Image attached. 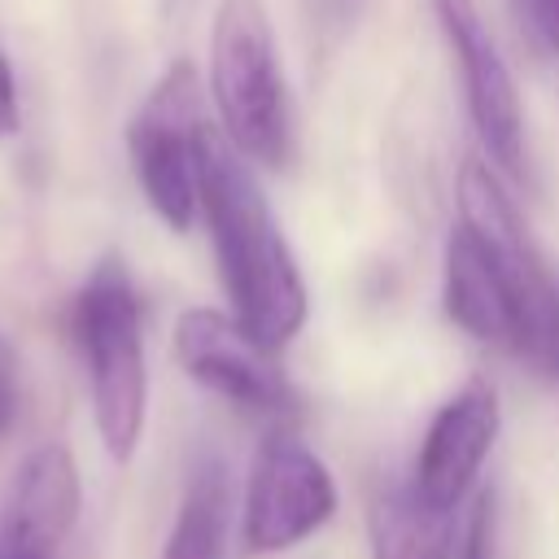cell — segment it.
Listing matches in <instances>:
<instances>
[{
    "mask_svg": "<svg viewBox=\"0 0 559 559\" xmlns=\"http://www.w3.org/2000/svg\"><path fill=\"white\" fill-rule=\"evenodd\" d=\"M201 214L231 297V319L275 354L306 323V284L284 231L271 218L262 183L214 127L201 140Z\"/></svg>",
    "mask_w": 559,
    "mask_h": 559,
    "instance_id": "obj_1",
    "label": "cell"
},
{
    "mask_svg": "<svg viewBox=\"0 0 559 559\" xmlns=\"http://www.w3.org/2000/svg\"><path fill=\"white\" fill-rule=\"evenodd\" d=\"M74 341L87 367L96 432L114 463H127L144 432L148 371L140 297L118 258H100L74 297Z\"/></svg>",
    "mask_w": 559,
    "mask_h": 559,
    "instance_id": "obj_2",
    "label": "cell"
},
{
    "mask_svg": "<svg viewBox=\"0 0 559 559\" xmlns=\"http://www.w3.org/2000/svg\"><path fill=\"white\" fill-rule=\"evenodd\" d=\"M210 92L227 144L262 166H284L293 144L288 92L271 17L258 0H223L210 31Z\"/></svg>",
    "mask_w": 559,
    "mask_h": 559,
    "instance_id": "obj_3",
    "label": "cell"
},
{
    "mask_svg": "<svg viewBox=\"0 0 559 559\" xmlns=\"http://www.w3.org/2000/svg\"><path fill=\"white\" fill-rule=\"evenodd\" d=\"M205 131H210V122L201 114V79L192 70V61H175L127 127L135 179H140L153 214L175 231H188L201 210V140H205Z\"/></svg>",
    "mask_w": 559,
    "mask_h": 559,
    "instance_id": "obj_4",
    "label": "cell"
},
{
    "mask_svg": "<svg viewBox=\"0 0 559 559\" xmlns=\"http://www.w3.org/2000/svg\"><path fill=\"white\" fill-rule=\"evenodd\" d=\"M336 511V480L323 459L293 432H271L249 467L245 546L258 555L288 550L323 528Z\"/></svg>",
    "mask_w": 559,
    "mask_h": 559,
    "instance_id": "obj_5",
    "label": "cell"
},
{
    "mask_svg": "<svg viewBox=\"0 0 559 559\" xmlns=\"http://www.w3.org/2000/svg\"><path fill=\"white\" fill-rule=\"evenodd\" d=\"M175 358L179 367L205 384L210 393L227 397L240 411L266 415V419H288L297 415V389L280 371L275 354L258 345L231 314L192 306L175 323Z\"/></svg>",
    "mask_w": 559,
    "mask_h": 559,
    "instance_id": "obj_6",
    "label": "cell"
},
{
    "mask_svg": "<svg viewBox=\"0 0 559 559\" xmlns=\"http://www.w3.org/2000/svg\"><path fill=\"white\" fill-rule=\"evenodd\" d=\"M432 9L445 31V44L459 61L467 114H472V127H476L489 162L502 175H524V109H520V87L511 79V66H507L498 39L489 35V26L472 0H432Z\"/></svg>",
    "mask_w": 559,
    "mask_h": 559,
    "instance_id": "obj_7",
    "label": "cell"
},
{
    "mask_svg": "<svg viewBox=\"0 0 559 559\" xmlns=\"http://www.w3.org/2000/svg\"><path fill=\"white\" fill-rule=\"evenodd\" d=\"M498 437V393L485 380H467L428 424L411 489L432 511H459L472 493Z\"/></svg>",
    "mask_w": 559,
    "mask_h": 559,
    "instance_id": "obj_8",
    "label": "cell"
},
{
    "mask_svg": "<svg viewBox=\"0 0 559 559\" xmlns=\"http://www.w3.org/2000/svg\"><path fill=\"white\" fill-rule=\"evenodd\" d=\"M79 520V467L61 441L35 445L0 498V559H57Z\"/></svg>",
    "mask_w": 559,
    "mask_h": 559,
    "instance_id": "obj_9",
    "label": "cell"
},
{
    "mask_svg": "<svg viewBox=\"0 0 559 559\" xmlns=\"http://www.w3.org/2000/svg\"><path fill=\"white\" fill-rule=\"evenodd\" d=\"M227 533H231V476L223 459L205 454L183 485V502L170 524L162 559H223Z\"/></svg>",
    "mask_w": 559,
    "mask_h": 559,
    "instance_id": "obj_10",
    "label": "cell"
},
{
    "mask_svg": "<svg viewBox=\"0 0 559 559\" xmlns=\"http://www.w3.org/2000/svg\"><path fill=\"white\" fill-rule=\"evenodd\" d=\"M371 559H454V511H432L411 480L371 502Z\"/></svg>",
    "mask_w": 559,
    "mask_h": 559,
    "instance_id": "obj_11",
    "label": "cell"
},
{
    "mask_svg": "<svg viewBox=\"0 0 559 559\" xmlns=\"http://www.w3.org/2000/svg\"><path fill=\"white\" fill-rule=\"evenodd\" d=\"M454 559H498V507L493 489H476L467 515L459 524V555Z\"/></svg>",
    "mask_w": 559,
    "mask_h": 559,
    "instance_id": "obj_12",
    "label": "cell"
},
{
    "mask_svg": "<svg viewBox=\"0 0 559 559\" xmlns=\"http://www.w3.org/2000/svg\"><path fill=\"white\" fill-rule=\"evenodd\" d=\"M537 48L559 52V0H515Z\"/></svg>",
    "mask_w": 559,
    "mask_h": 559,
    "instance_id": "obj_13",
    "label": "cell"
},
{
    "mask_svg": "<svg viewBox=\"0 0 559 559\" xmlns=\"http://www.w3.org/2000/svg\"><path fill=\"white\" fill-rule=\"evenodd\" d=\"M13 415H17V354L0 332V437L9 432Z\"/></svg>",
    "mask_w": 559,
    "mask_h": 559,
    "instance_id": "obj_14",
    "label": "cell"
},
{
    "mask_svg": "<svg viewBox=\"0 0 559 559\" xmlns=\"http://www.w3.org/2000/svg\"><path fill=\"white\" fill-rule=\"evenodd\" d=\"M17 122H22V114H17V83H13V70L4 61V52H0V135H13Z\"/></svg>",
    "mask_w": 559,
    "mask_h": 559,
    "instance_id": "obj_15",
    "label": "cell"
}]
</instances>
